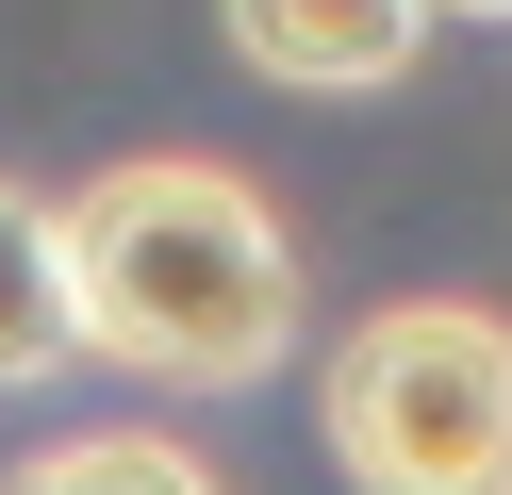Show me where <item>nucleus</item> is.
I'll use <instances>...</instances> for the list:
<instances>
[{
	"instance_id": "obj_4",
	"label": "nucleus",
	"mask_w": 512,
	"mask_h": 495,
	"mask_svg": "<svg viewBox=\"0 0 512 495\" xmlns=\"http://www.w3.org/2000/svg\"><path fill=\"white\" fill-rule=\"evenodd\" d=\"M83 363V314H67V198L0 182V396H34Z\"/></svg>"
},
{
	"instance_id": "obj_6",
	"label": "nucleus",
	"mask_w": 512,
	"mask_h": 495,
	"mask_svg": "<svg viewBox=\"0 0 512 495\" xmlns=\"http://www.w3.org/2000/svg\"><path fill=\"white\" fill-rule=\"evenodd\" d=\"M446 17H512V0H446Z\"/></svg>"
},
{
	"instance_id": "obj_1",
	"label": "nucleus",
	"mask_w": 512,
	"mask_h": 495,
	"mask_svg": "<svg viewBox=\"0 0 512 495\" xmlns=\"http://www.w3.org/2000/svg\"><path fill=\"white\" fill-rule=\"evenodd\" d=\"M67 314H83V363L149 396H248L298 347V231L265 215L248 165L133 149L67 198Z\"/></svg>"
},
{
	"instance_id": "obj_2",
	"label": "nucleus",
	"mask_w": 512,
	"mask_h": 495,
	"mask_svg": "<svg viewBox=\"0 0 512 495\" xmlns=\"http://www.w3.org/2000/svg\"><path fill=\"white\" fill-rule=\"evenodd\" d=\"M314 446L347 495H512V314L380 297L314 380Z\"/></svg>"
},
{
	"instance_id": "obj_5",
	"label": "nucleus",
	"mask_w": 512,
	"mask_h": 495,
	"mask_svg": "<svg viewBox=\"0 0 512 495\" xmlns=\"http://www.w3.org/2000/svg\"><path fill=\"white\" fill-rule=\"evenodd\" d=\"M0 495H215V462L182 446V429H67V446H34Z\"/></svg>"
},
{
	"instance_id": "obj_3",
	"label": "nucleus",
	"mask_w": 512,
	"mask_h": 495,
	"mask_svg": "<svg viewBox=\"0 0 512 495\" xmlns=\"http://www.w3.org/2000/svg\"><path fill=\"white\" fill-rule=\"evenodd\" d=\"M430 17L446 0H215L232 66H265L281 99H380V83H413Z\"/></svg>"
}]
</instances>
